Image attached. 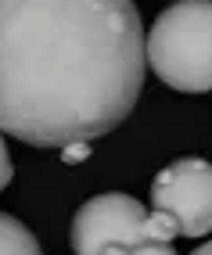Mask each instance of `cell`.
Returning <instances> with one entry per match:
<instances>
[{
	"label": "cell",
	"mask_w": 212,
	"mask_h": 255,
	"mask_svg": "<svg viewBox=\"0 0 212 255\" xmlns=\"http://www.w3.org/2000/svg\"><path fill=\"white\" fill-rule=\"evenodd\" d=\"M0 255H43L36 234L7 212H0Z\"/></svg>",
	"instance_id": "cell-5"
},
{
	"label": "cell",
	"mask_w": 212,
	"mask_h": 255,
	"mask_svg": "<svg viewBox=\"0 0 212 255\" xmlns=\"http://www.w3.org/2000/svg\"><path fill=\"white\" fill-rule=\"evenodd\" d=\"M130 255H176V252H173V241H144V245H137Z\"/></svg>",
	"instance_id": "cell-7"
},
{
	"label": "cell",
	"mask_w": 212,
	"mask_h": 255,
	"mask_svg": "<svg viewBox=\"0 0 212 255\" xmlns=\"http://www.w3.org/2000/svg\"><path fill=\"white\" fill-rule=\"evenodd\" d=\"M90 155H94L90 140H72V144H61V162H65V165H79V162H86Z\"/></svg>",
	"instance_id": "cell-6"
},
{
	"label": "cell",
	"mask_w": 212,
	"mask_h": 255,
	"mask_svg": "<svg viewBox=\"0 0 212 255\" xmlns=\"http://www.w3.org/2000/svg\"><path fill=\"white\" fill-rule=\"evenodd\" d=\"M14 176V165H11V155H7V144H4V133H0V191L11 183Z\"/></svg>",
	"instance_id": "cell-8"
},
{
	"label": "cell",
	"mask_w": 212,
	"mask_h": 255,
	"mask_svg": "<svg viewBox=\"0 0 212 255\" xmlns=\"http://www.w3.org/2000/svg\"><path fill=\"white\" fill-rule=\"evenodd\" d=\"M133 0H0V133L32 147L97 140L144 90Z\"/></svg>",
	"instance_id": "cell-1"
},
{
	"label": "cell",
	"mask_w": 212,
	"mask_h": 255,
	"mask_svg": "<svg viewBox=\"0 0 212 255\" xmlns=\"http://www.w3.org/2000/svg\"><path fill=\"white\" fill-rule=\"evenodd\" d=\"M72 252L76 255H130L137 245L155 241L148 234V212L130 194H97L83 201L72 216Z\"/></svg>",
	"instance_id": "cell-3"
},
{
	"label": "cell",
	"mask_w": 212,
	"mask_h": 255,
	"mask_svg": "<svg viewBox=\"0 0 212 255\" xmlns=\"http://www.w3.org/2000/svg\"><path fill=\"white\" fill-rule=\"evenodd\" d=\"M151 209L176 219L180 237L212 234V162L176 158L151 180Z\"/></svg>",
	"instance_id": "cell-4"
},
{
	"label": "cell",
	"mask_w": 212,
	"mask_h": 255,
	"mask_svg": "<svg viewBox=\"0 0 212 255\" xmlns=\"http://www.w3.org/2000/svg\"><path fill=\"white\" fill-rule=\"evenodd\" d=\"M148 69L180 94L212 90V0H176L144 40Z\"/></svg>",
	"instance_id": "cell-2"
},
{
	"label": "cell",
	"mask_w": 212,
	"mask_h": 255,
	"mask_svg": "<svg viewBox=\"0 0 212 255\" xmlns=\"http://www.w3.org/2000/svg\"><path fill=\"white\" fill-rule=\"evenodd\" d=\"M191 255H212V241H205V245H202V248H194V252H191Z\"/></svg>",
	"instance_id": "cell-9"
}]
</instances>
